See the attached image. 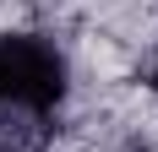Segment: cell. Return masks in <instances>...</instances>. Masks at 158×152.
<instances>
[{"mask_svg": "<svg viewBox=\"0 0 158 152\" xmlns=\"http://www.w3.org/2000/svg\"><path fill=\"white\" fill-rule=\"evenodd\" d=\"M65 92V65L44 38L0 33V98L22 109H49Z\"/></svg>", "mask_w": 158, "mask_h": 152, "instance_id": "cell-1", "label": "cell"}, {"mask_svg": "<svg viewBox=\"0 0 158 152\" xmlns=\"http://www.w3.org/2000/svg\"><path fill=\"white\" fill-rule=\"evenodd\" d=\"M147 82H153V92H158V65H153V71H147Z\"/></svg>", "mask_w": 158, "mask_h": 152, "instance_id": "cell-2", "label": "cell"}]
</instances>
